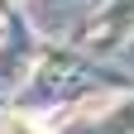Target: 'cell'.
Returning <instances> with one entry per match:
<instances>
[{"label": "cell", "mask_w": 134, "mask_h": 134, "mask_svg": "<svg viewBox=\"0 0 134 134\" xmlns=\"http://www.w3.org/2000/svg\"><path fill=\"white\" fill-rule=\"evenodd\" d=\"M0 134H48V125H38L34 115H5L0 120Z\"/></svg>", "instance_id": "cell-1"}]
</instances>
